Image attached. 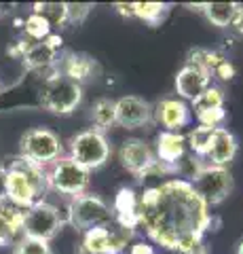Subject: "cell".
<instances>
[{"mask_svg": "<svg viewBox=\"0 0 243 254\" xmlns=\"http://www.w3.org/2000/svg\"><path fill=\"white\" fill-rule=\"evenodd\" d=\"M214 216L191 182L169 178L144 189L138 201V229L169 252L184 250L203 242Z\"/></svg>", "mask_w": 243, "mask_h": 254, "instance_id": "obj_1", "label": "cell"}, {"mask_svg": "<svg viewBox=\"0 0 243 254\" xmlns=\"http://www.w3.org/2000/svg\"><path fill=\"white\" fill-rule=\"evenodd\" d=\"M4 170H6V199L11 203L28 210L32 205L45 201V195L49 190L45 168L17 155L11 159L9 165H4Z\"/></svg>", "mask_w": 243, "mask_h": 254, "instance_id": "obj_2", "label": "cell"}, {"mask_svg": "<svg viewBox=\"0 0 243 254\" xmlns=\"http://www.w3.org/2000/svg\"><path fill=\"white\" fill-rule=\"evenodd\" d=\"M83 102V85L53 70L45 76L41 87V104L53 115H70Z\"/></svg>", "mask_w": 243, "mask_h": 254, "instance_id": "obj_3", "label": "cell"}, {"mask_svg": "<svg viewBox=\"0 0 243 254\" xmlns=\"http://www.w3.org/2000/svg\"><path fill=\"white\" fill-rule=\"evenodd\" d=\"M68 216L64 222H68L76 231H89L96 227H108L114 220L112 208L106 203L104 197L96 193H83L78 197H72L68 203Z\"/></svg>", "mask_w": 243, "mask_h": 254, "instance_id": "obj_4", "label": "cell"}, {"mask_svg": "<svg viewBox=\"0 0 243 254\" xmlns=\"http://www.w3.org/2000/svg\"><path fill=\"white\" fill-rule=\"evenodd\" d=\"M45 174L49 189L66 197H78L87 193L91 185V172L85 170L81 163H76L68 155H61L57 161H53L49 168H45Z\"/></svg>", "mask_w": 243, "mask_h": 254, "instance_id": "obj_5", "label": "cell"}, {"mask_svg": "<svg viewBox=\"0 0 243 254\" xmlns=\"http://www.w3.org/2000/svg\"><path fill=\"white\" fill-rule=\"evenodd\" d=\"M110 153L112 148L106 133L96 129V127H89V129L76 133L68 142V157H72L76 163H81L89 172L104 168L108 159H110Z\"/></svg>", "mask_w": 243, "mask_h": 254, "instance_id": "obj_6", "label": "cell"}, {"mask_svg": "<svg viewBox=\"0 0 243 254\" xmlns=\"http://www.w3.org/2000/svg\"><path fill=\"white\" fill-rule=\"evenodd\" d=\"M19 155L41 168H49L64 155L59 136L49 127H32L19 140Z\"/></svg>", "mask_w": 243, "mask_h": 254, "instance_id": "obj_7", "label": "cell"}, {"mask_svg": "<svg viewBox=\"0 0 243 254\" xmlns=\"http://www.w3.org/2000/svg\"><path fill=\"white\" fill-rule=\"evenodd\" d=\"M194 193L201 197V201L207 208L220 205L222 201L229 199V195L235 189V180L229 168H216V165H205L199 170V174L191 180Z\"/></svg>", "mask_w": 243, "mask_h": 254, "instance_id": "obj_8", "label": "cell"}, {"mask_svg": "<svg viewBox=\"0 0 243 254\" xmlns=\"http://www.w3.org/2000/svg\"><path fill=\"white\" fill-rule=\"evenodd\" d=\"M66 222L61 218L59 208L49 201H41L26 210L21 227V237H32V240L51 242L59 233V229Z\"/></svg>", "mask_w": 243, "mask_h": 254, "instance_id": "obj_9", "label": "cell"}, {"mask_svg": "<svg viewBox=\"0 0 243 254\" xmlns=\"http://www.w3.org/2000/svg\"><path fill=\"white\" fill-rule=\"evenodd\" d=\"M116 110V125L123 129H140V127H148L154 123L152 104L138 95H123V98L114 100Z\"/></svg>", "mask_w": 243, "mask_h": 254, "instance_id": "obj_10", "label": "cell"}, {"mask_svg": "<svg viewBox=\"0 0 243 254\" xmlns=\"http://www.w3.org/2000/svg\"><path fill=\"white\" fill-rule=\"evenodd\" d=\"M61 47H64V38L51 32L45 41H36L30 45L28 51L23 53L21 62L28 70H36V72H43L47 76L55 70V62H57Z\"/></svg>", "mask_w": 243, "mask_h": 254, "instance_id": "obj_11", "label": "cell"}, {"mask_svg": "<svg viewBox=\"0 0 243 254\" xmlns=\"http://www.w3.org/2000/svg\"><path fill=\"white\" fill-rule=\"evenodd\" d=\"M119 161H121L123 168L129 174H133L136 180H138L148 168H150V165H154L156 157H154L152 146L148 144L146 140L127 138L119 148Z\"/></svg>", "mask_w": 243, "mask_h": 254, "instance_id": "obj_12", "label": "cell"}, {"mask_svg": "<svg viewBox=\"0 0 243 254\" xmlns=\"http://www.w3.org/2000/svg\"><path fill=\"white\" fill-rule=\"evenodd\" d=\"M154 123H159L165 131H180L193 121V110L180 98H163L152 106Z\"/></svg>", "mask_w": 243, "mask_h": 254, "instance_id": "obj_13", "label": "cell"}, {"mask_svg": "<svg viewBox=\"0 0 243 254\" xmlns=\"http://www.w3.org/2000/svg\"><path fill=\"white\" fill-rule=\"evenodd\" d=\"M239 153V142L235 138V133L226 127H216L214 138L209 142V148L203 163L205 165H216V168H229L235 161V157Z\"/></svg>", "mask_w": 243, "mask_h": 254, "instance_id": "obj_14", "label": "cell"}, {"mask_svg": "<svg viewBox=\"0 0 243 254\" xmlns=\"http://www.w3.org/2000/svg\"><path fill=\"white\" fill-rule=\"evenodd\" d=\"M209 85H211V74L199 66H193V64H184L176 74V91L180 100L184 102H194Z\"/></svg>", "mask_w": 243, "mask_h": 254, "instance_id": "obj_15", "label": "cell"}, {"mask_svg": "<svg viewBox=\"0 0 243 254\" xmlns=\"http://www.w3.org/2000/svg\"><path fill=\"white\" fill-rule=\"evenodd\" d=\"M97 64L93 58H89V55L85 53H76V51H66L59 55V60L55 62V70L59 74L68 76L70 81H74L78 85L87 83L89 78L93 76V72H96Z\"/></svg>", "mask_w": 243, "mask_h": 254, "instance_id": "obj_16", "label": "cell"}, {"mask_svg": "<svg viewBox=\"0 0 243 254\" xmlns=\"http://www.w3.org/2000/svg\"><path fill=\"white\" fill-rule=\"evenodd\" d=\"M154 157L156 161L174 168L178 161H182L184 155L188 153L186 148V136L180 131H165L161 129L154 138Z\"/></svg>", "mask_w": 243, "mask_h": 254, "instance_id": "obj_17", "label": "cell"}, {"mask_svg": "<svg viewBox=\"0 0 243 254\" xmlns=\"http://www.w3.org/2000/svg\"><path fill=\"white\" fill-rule=\"evenodd\" d=\"M138 201H140V195L131 187H121L116 190L114 203H112V214H114L116 225L138 231Z\"/></svg>", "mask_w": 243, "mask_h": 254, "instance_id": "obj_18", "label": "cell"}, {"mask_svg": "<svg viewBox=\"0 0 243 254\" xmlns=\"http://www.w3.org/2000/svg\"><path fill=\"white\" fill-rule=\"evenodd\" d=\"M78 254H110V233L108 227H96L83 231Z\"/></svg>", "mask_w": 243, "mask_h": 254, "instance_id": "obj_19", "label": "cell"}, {"mask_svg": "<svg viewBox=\"0 0 243 254\" xmlns=\"http://www.w3.org/2000/svg\"><path fill=\"white\" fill-rule=\"evenodd\" d=\"M169 9L171 4L167 2H133V17L156 28L169 15Z\"/></svg>", "mask_w": 243, "mask_h": 254, "instance_id": "obj_20", "label": "cell"}, {"mask_svg": "<svg viewBox=\"0 0 243 254\" xmlns=\"http://www.w3.org/2000/svg\"><path fill=\"white\" fill-rule=\"evenodd\" d=\"M239 2H203V15L216 28H231L233 15Z\"/></svg>", "mask_w": 243, "mask_h": 254, "instance_id": "obj_21", "label": "cell"}, {"mask_svg": "<svg viewBox=\"0 0 243 254\" xmlns=\"http://www.w3.org/2000/svg\"><path fill=\"white\" fill-rule=\"evenodd\" d=\"M226 60V55L220 51H214V49H205V47H194V49L188 51V58L186 64H193V66H199L203 68L205 72H209L214 76V72L218 70V66Z\"/></svg>", "mask_w": 243, "mask_h": 254, "instance_id": "obj_22", "label": "cell"}, {"mask_svg": "<svg viewBox=\"0 0 243 254\" xmlns=\"http://www.w3.org/2000/svg\"><path fill=\"white\" fill-rule=\"evenodd\" d=\"M91 121L96 129L104 131L116 125V110H114V100L112 98H99L96 104L91 106Z\"/></svg>", "mask_w": 243, "mask_h": 254, "instance_id": "obj_23", "label": "cell"}, {"mask_svg": "<svg viewBox=\"0 0 243 254\" xmlns=\"http://www.w3.org/2000/svg\"><path fill=\"white\" fill-rule=\"evenodd\" d=\"M216 127H205V125H197L186 133V148L191 150V155L203 159L209 148V142L214 138Z\"/></svg>", "mask_w": 243, "mask_h": 254, "instance_id": "obj_24", "label": "cell"}, {"mask_svg": "<svg viewBox=\"0 0 243 254\" xmlns=\"http://www.w3.org/2000/svg\"><path fill=\"white\" fill-rule=\"evenodd\" d=\"M224 100L226 95L218 85H209L205 91L194 102H191V110H194V117L201 115V113H209V110H216V108H224Z\"/></svg>", "mask_w": 243, "mask_h": 254, "instance_id": "obj_25", "label": "cell"}, {"mask_svg": "<svg viewBox=\"0 0 243 254\" xmlns=\"http://www.w3.org/2000/svg\"><path fill=\"white\" fill-rule=\"evenodd\" d=\"M32 13L41 15L51 26V30L66 26V2H34Z\"/></svg>", "mask_w": 243, "mask_h": 254, "instance_id": "obj_26", "label": "cell"}, {"mask_svg": "<svg viewBox=\"0 0 243 254\" xmlns=\"http://www.w3.org/2000/svg\"><path fill=\"white\" fill-rule=\"evenodd\" d=\"M23 32H26V38L36 43V41H45V38L51 34V26L41 17V15L30 13L26 17V21H23Z\"/></svg>", "mask_w": 243, "mask_h": 254, "instance_id": "obj_27", "label": "cell"}, {"mask_svg": "<svg viewBox=\"0 0 243 254\" xmlns=\"http://www.w3.org/2000/svg\"><path fill=\"white\" fill-rule=\"evenodd\" d=\"M23 216H26V210L19 208V205H15V203H11L9 199H4L2 203H0V218H2L17 235L21 233Z\"/></svg>", "mask_w": 243, "mask_h": 254, "instance_id": "obj_28", "label": "cell"}, {"mask_svg": "<svg viewBox=\"0 0 243 254\" xmlns=\"http://www.w3.org/2000/svg\"><path fill=\"white\" fill-rule=\"evenodd\" d=\"M15 254H53V248H51V242L21 237L17 246H15Z\"/></svg>", "mask_w": 243, "mask_h": 254, "instance_id": "obj_29", "label": "cell"}, {"mask_svg": "<svg viewBox=\"0 0 243 254\" xmlns=\"http://www.w3.org/2000/svg\"><path fill=\"white\" fill-rule=\"evenodd\" d=\"M93 4L89 2H66V23L70 26H81L89 17Z\"/></svg>", "mask_w": 243, "mask_h": 254, "instance_id": "obj_30", "label": "cell"}, {"mask_svg": "<svg viewBox=\"0 0 243 254\" xmlns=\"http://www.w3.org/2000/svg\"><path fill=\"white\" fill-rule=\"evenodd\" d=\"M197 121H199V125H205V127H224L226 110L216 108V110H209V113H201V115H197Z\"/></svg>", "mask_w": 243, "mask_h": 254, "instance_id": "obj_31", "label": "cell"}, {"mask_svg": "<svg viewBox=\"0 0 243 254\" xmlns=\"http://www.w3.org/2000/svg\"><path fill=\"white\" fill-rule=\"evenodd\" d=\"M235 74H237V70H235V66H233L231 60H224L220 66H218L216 72H214V76L220 78V81H233Z\"/></svg>", "mask_w": 243, "mask_h": 254, "instance_id": "obj_32", "label": "cell"}, {"mask_svg": "<svg viewBox=\"0 0 243 254\" xmlns=\"http://www.w3.org/2000/svg\"><path fill=\"white\" fill-rule=\"evenodd\" d=\"M15 237H17V233H15L13 229L0 218V248H2V246H9Z\"/></svg>", "mask_w": 243, "mask_h": 254, "instance_id": "obj_33", "label": "cell"}, {"mask_svg": "<svg viewBox=\"0 0 243 254\" xmlns=\"http://www.w3.org/2000/svg\"><path fill=\"white\" fill-rule=\"evenodd\" d=\"M127 254H154V246L150 242H133Z\"/></svg>", "mask_w": 243, "mask_h": 254, "instance_id": "obj_34", "label": "cell"}, {"mask_svg": "<svg viewBox=\"0 0 243 254\" xmlns=\"http://www.w3.org/2000/svg\"><path fill=\"white\" fill-rule=\"evenodd\" d=\"M231 28L237 32V34H243V4H237V11L233 15V21H231Z\"/></svg>", "mask_w": 243, "mask_h": 254, "instance_id": "obj_35", "label": "cell"}, {"mask_svg": "<svg viewBox=\"0 0 243 254\" xmlns=\"http://www.w3.org/2000/svg\"><path fill=\"white\" fill-rule=\"evenodd\" d=\"M114 9L123 17H133V2H116Z\"/></svg>", "mask_w": 243, "mask_h": 254, "instance_id": "obj_36", "label": "cell"}, {"mask_svg": "<svg viewBox=\"0 0 243 254\" xmlns=\"http://www.w3.org/2000/svg\"><path fill=\"white\" fill-rule=\"evenodd\" d=\"M171 254H207V248L201 242L197 246H191V248H184V250H176V252H171Z\"/></svg>", "mask_w": 243, "mask_h": 254, "instance_id": "obj_37", "label": "cell"}, {"mask_svg": "<svg viewBox=\"0 0 243 254\" xmlns=\"http://www.w3.org/2000/svg\"><path fill=\"white\" fill-rule=\"evenodd\" d=\"M6 199V170L0 168V203Z\"/></svg>", "mask_w": 243, "mask_h": 254, "instance_id": "obj_38", "label": "cell"}, {"mask_svg": "<svg viewBox=\"0 0 243 254\" xmlns=\"http://www.w3.org/2000/svg\"><path fill=\"white\" fill-rule=\"evenodd\" d=\"M237 254H243V240H241V244H239V248H237Z\"/></svg>", "mask_w": 243, "mask_h": 254, "instance_id": "obj_39", "label": "cell"}, {"mask_svg": "<svg viewBox=\"0 0 243 254\" xmlns=\"http://www.w3.org/2000/svg\"><path fill=\"white\" fill-rule=\"evenodd\" d=\"M0 87H2V83H0Z\"/></svg>", "mask_w": 243, "mask_h": 254, "instance_id": "obj_40", "label": "cell"}]
</instances>
